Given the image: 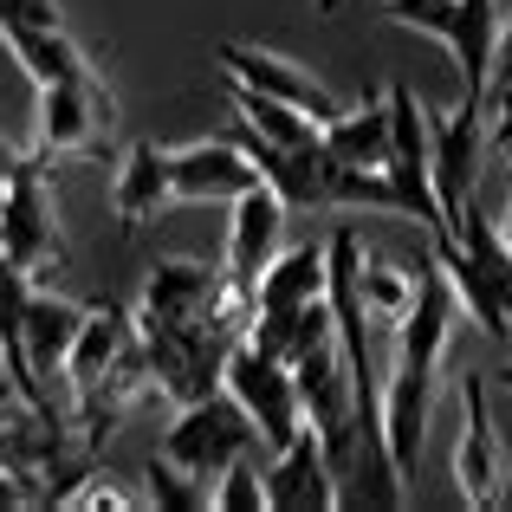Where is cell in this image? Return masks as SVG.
<instances>
[{
  "instance_id": "24",
  "label": "cell",
  "mask_w": 512,
  "mask_h": 512,
  "mask_svg": "<svg viewBox=\"0 0 512 512\" xmlns=\"http://www.w3.org/2000/svg\"><path fill=\"white\" fill-rule=\"evenodd\" d=\"M454 240H461V253L474 260V273L487 279V292L500 299V312H506V325H512V247L500 240V227L467 201V214L454 221Z\"/></svg>"
},
{
  "instance_id": "18",
  "label": "cell",
  "mask_w": 512,
  "mask_h": 512,
  "mask_svg": "<svg viewBox=\"0 0 512 512\" xmlns=\"http://www.w3.org/2000/svg\"><path fill=\"white\" fill-rule=\"evenodd\" d=\"M137 344V325H130V312L124 305H111V299H98V305H85V318H78V338H72V350H65V389H91L104 370H111L124 350Z\"/></svg>"
},
{
  "instance_id": "21",
  "label": "cell",
  "mask_w": 512,
  "mask_h": 512,
  "mask_svg": "<svg viewBox=\"0 0 512 512\" xmlns=\"http://www.w3.org/2000/svg\"><path fill=\"white\" fill-rule=\"evenodd\" d=\"M169 156L156 150V143H130L124 163H117V182H111V208L124 227H143L156 221V214L169 208Z\"/></svg>"
},
{
  "instance_id": "30",
  "label": "cell",
  "mask_w": 512,
  "mask_h": 512,
  "mask_svg": "<svg viewBox=\"0 0 512 512\" xmlns=\"http://www.w3.org/2000/svg\"><path fill=\"white\" fill-rule=\"evenodd\" d=\"M150 506H163V512H208V487L188 480L169 454H150Z\"/></svg>"
},
{
  "instance_id": "6",
  "label": "cell",
  "mask_w": 512,
  "mask_h": 512,
  "mask_svg": "<svg viewBox=\"0 0 512 512\" xmlns=\"http://www.w3.org/2000/svg\"><path fill=\"white\" fill-rule=\"evenodd\" d=\"M221 389L240 402V415L253 422V435H260V448H286L292 435L305 428V409H299V383H292V363L286 357H266V350H253L240 338L227 350L221 363Z\"/></svg>"
},
{
  "instance_id": "20",
  "label": "cell",
  "mask_w": 512,
  "mask_h": 512,
  "mask_svg": "<svg viewBox=\"0 0 512 512\" xmlns=\"http://www.w3.org/2000/svg\"><path fill=\"white\" fill-rule=\"evenodd\" d=\"M0 39H7L13 65L33 78V91H39V85H65V78L98 72V65H91V52L78 46L65 26H13V33H0Z\"/></svg>"
},
{
  "instance_id": "4",
  "label": "cell",
  "mask_w": 512,
  "mask_h": 512,
  "mask_svg": "<svg viewBox=\"0 0 512 512\" xmlns=\"http://www.w3.org/2000/svg\"><path fill=\"white\" fill-rule=\"evenodd\" d=\"M454 493L474 512H500L512 493V454L493 422V389L487 376H461V435H454Z\"/></svg>"
},
{
  "instance_id": "25",
  "label": "cell",
  "mask_w": 512,
  "mask_h": 512,
  "mask_svg": "<svg viewBox=\"0 0 512 512\" xmlns=\"http://www.w3.org/2000/svg\"><path fill=\"white\" fill-rule=\"evenodd\" d=\"M415 286H422V273H409V266H396V260H370V253H363L357 292H363V318H370L376 331H396L402 318H409Z\"/></svg>"
},
{
  "instance_id": "13",
  "label": "cell",
  "mask_w": 512,
  "mask_h": 512,
  "mask_svg": "<svg viewBox=\"0 0 512 512\" xmlns=\"http://www.w3.org/2000/svg\"><path fill=\"white\" fill-rule=\"evenodd\" d=\"M286 214L292 208L266 182L240 188V195L227 201V253H221V273L240 279V286H253V279L273 266V253L286 247Z\"/></svg>"
},
{
  "instance_id": "12",
  "label": "cell",
  "mask_w": 512,
  "mask_h": 512,
  "mask_svg": "<svg viewBox=\"0 0 512 512\" xmlns=\"http://www.w3.org/2000/svg\"><path fill=\"white\" fill-rule=\"evenodd\" d=\"M59 454H65V435H59V422H52V409L26 402L20 389L0 376V474L20 480L39 500V480H52Z\"/></svg>"
},
{
  "instance_id": "28",
  "label": "cell",
  "mask_w": 512,
  "mask_h": 512,
  "mask_svg": "<svg viewBox=\"0 0 512 512\" xmlns=\"http://www.w3.org/2000/svg\"><path fill=\"white\" fill-rule=\"evenodd\" d=\"M331 208L402 214V195H396V182H389V169H338L331 175Z\"/></svg>"
},
{
  "instance_id": "11",
  "label": "cell",
  "mask_w": 512,
  "mask_h": 512,
  "mask_svg": "<svg viewBox=\"0 0 512 512\" xmlns=\"http://www.w3.org/2000/svg\"><path fill=\"white\" fill-rule=\"evenodd\" d=\"M214 292H221V266L208 260H156L143 273V292H137V312L130 325L137 331H156V325H214Z\"/></svg>"
},
{
  "instance_id": "9",
  "label": "cell",
  "mask_w": 512,
  "mask_h": 512,
  "mask_svg": "<svg viewBox=\"0 0 512 512\" xmlns=\"http://www.w3.org/2000/svg\"><path fill=\"white\" fill-rule=\"evenodd\" d=\"M221 72H227V85H247V91H260V98H279V104H292L299 117H312L318 130L331 124V117L344 111V98L325 85L318 72H305L299 59H286V52H266V46H240V39H227L221 52Z\"/></svg>"
},
{
  "instance_id": "8",
  "label": "cell",
  "mask_w": 512,
  "mask_h": 512,
  "mask_svg": "<svg viewBox=\"0 0 512 512\" xmlns=\"http://www.w3.org/2000/svg\"><path fill=\"white\" fill-rule=\"evenodd\" d=\"M480 150H487V111L480 104H454L441 124H428V182H435V208H441L435 234H454V221L474 201Z\"/></svg>"
},
{
  "instance_id": "36",
  "label": "cell",
  "mask_w": 512,
  "mask_h": 512,
  "mask_svg": "<svg viewBox=\"0 0 512 512\" xmlns=\"http://www.w3.org/2000/svg\"><path fill=\"white\" fill-rule=\"evenodd\" d=\"M7 169H13V156H7V150H0V188H7Z\"/></svg>"
},
{
  "instance_id": "22",
  "label": "cell",
  "mask_w": 512,
  "mask_h": 512,
  "mask_svg": "<svg viewBox=\"0 0 512 512\" xmlns=\"http://www.w3.org/2000/svg\"><path fill=\"white\" fill-rule=\"evenodd\" d=\"M318 137H325V150H331L338 169H383V156H389V98L344 104Z\"/></svg>"
},
{
  "instance_id": "31",
  "label": "cell",
  "mask_w": 512,
  "mask_h": 512,
  "mask_svg": "<svg viewBox=\"0 0 512 512\" xmlns=\"http://www.w3.org/2000/svg\"><path fill=\"white\" fill-rule=\"evenodd\" d=\"M389 20L454 46V33H461V0H389Z\"/></svg>"
},
{
  "instance_id": "1",
  "label": "cell",
  "mask_w": 512,
  "mask_h": 512,
  "mask_svg": "<svg viewBox=\"0 0 512 512\" xmlns=\"http://www.w3.org/2000/svg\"><path fill=\"white\" fill-rule=\"evenodd\" d=\"M454 305L441 266H422V286H415L409 318L396 325V357H389V376L376 383V435H383V454L396 467V480L415 474L422 461V435H428V409H435V383L441 363H448V338H454Z\"/></svg>"
},
{
  "instance_id": "2",
  "label": "cell",
  "mask_w": 512,
  "mask_h": 512,
  "mask_svg": "<svg viewBox=\"0 0 512 512\" xmlns=\"http://www.w3.org/2000/svg\"><path fill=\"white\" fill-rule=\"evenodd\" d=\"M0 253L33 286H52L72 266L65 234H59V201H52V163H39L33 150L13 156L7 188H0Z\"/></svg>"
},
{
  "instance_id": "7",
  "label": "cell",
  "mask_w": 512,
  "mask_h": 512,
  "mask_svg": "<svg viewBox=\"0 0 512 512\" xmlns=\"http://www.w3.org/2000/svg\"><path fill=\"white\" fill-rule=\"evenodd\" d=\"M137 344H143V363H150V389L175 409L221 389V363L234 350V338H221L214 325H156V331H137Z\"/></svg>"
},
{
  "instance_id": "23",
  "label": "cell",
  "mask_w": 512,
  "mask_h": 512,
  "mask_svg": "<svg viewBox=\"0 0 512 512\" xmlns=\"http://www.w3.org/2000/svg\"><path fill=\"white\" fill-rule=\"evenodd\" d=\"M428 247H435V253H428V260L441 266V279H448L454 305H461V312L474 318V325L487 331L493 344H506V338H512V325H506L500 299H493V292H487V279L474 273V260H467V253H461V240H454V234H428Z\"/></svg>"
},
{
  "instance_id": "26",
  "label": "cell",
  "mask_w": 512,
  "mask_h": 512,
  "mask_svg": "<svg viewBox=\"0 0 512 512\" xmlns=\"http://www.w3.org/2000/svg\"><path fill=\"white\" fill-rule=\"evenodd\" d=\"M227 98H234V117H240V130H253L260 143H305V137H318V124L312 117H299L292 104H279V98H260V91H247V85H227Z\"/></svg>"
},
{
  "instance_id": "16",
  "label": "cell",
  "mask_w": 512,
  "mask_h": 512,
  "mask_svg": "<svg viewBox=\"0 0 512 512\" xmlns=\"http://www.w3.org/2000/svg\"><path fill=\"white\" fill-rule=\"evenodd\" d=\"M240 150L253 156V169H260V182L273 188L286 208H331V175H338V163H331L325 137H305V143H260L253 130H240Z\"/></svg>"
},
{
  "instance_id": "15",
  "label": "cell",
  "mask_w": 512,
  "mask_h": 512,
  "mask_svg": "<svg viewBox=\"0 0 512 512\" xmlns=\"http://www.w3.org/2000/svg\"><path fill=\"white\" fill-rule=\"evenodd\" d=\"M163 156H169V195L195 201V208L234 201L240 188L260 182L253 156L240 150V143H227V137H195V143H175V150H163Z\"/></svg>"
},
{
  "instance_id": "35",
  "label": "cell",
  "mask_w": 512,
  "mask_h": 512,
  "mask_svg": "<svg viewBox=\"0 0 512 512\" xmlns=\"http://www.w3.org/2000/svg\"><path fill=\"white\" fill-rule=\"evenodd\" d=\"M493 376H500V389H506V396H512V363H506V370H493Z\"/></svg>"
},
{
  "instance_id": "34",
  "label": "cell",
  "mask_w": 512,
  "mask_h": 512,
  "mask_svg": "<svg viewBox=\"0 0 512 512\" xmlns=\"http://www.w3.org/2000/svg\"><path fill=\"white\" fill-rule=\"evenodd\" d=\"M493 227H500V240L512 247V188H506V208H500V221H493Z\"/></svg>"
},
{
  "instance_id": "27",
  "label": "cell",
  "mask_w": 512,
  "mask_h": 512,
  "mask_svg": "<svg viewBox=\"0 0 512 512\" xmlns=\"http://www.w3.org/2000/svg\"><path fill=\"white\" fill-rule=\"evenodd\" d=\"M26 299H33V279L0 253V376L26 396V357H20V325H26Z\"/></svg>"
},
{
  "instance_id": "19",
  "label": "cell",
  "mask_w": 512,
  "mask_h": 512,
  "mask_svg": "<svg viewBox=\"0 0 512 512\" xmlns=\"http://www.w3.org/2000/svg\"><path fill=\"white\" fill-rule=\"evenodd\" d=\"M325 299V247L299 240V247H279L273 266L253 279V318L260 312H299V305Z\"/></svg>"
},
{
  "instance_id": "3",
  "label": "cell",
  "mask_w": 512,
  "mask_h": 512,
  "mask_svg": "<svg viewBox=\"0 0 512 512\" xmlns=\"http://www.w3.org/2000/svg\"><path fill=\"white\" fill-rule=\"evenodd\" d=\"M111 130H117V98L98 72L65 78V85H39V111H33V156L39 163L98 156Z\"/></svg>"
},
{
  "instance_id": "10",
  "label": "cell",
  "mask_w": 512,
  "mask_h": 512,
  "mask_svg": "<svg viewBox=\"0 0 512 512\" xmlns=\"http://www.w3.org/2000/svg\"><path fill=\"white\" fill-rule=\"evenodd\" d=\"M383 98H389V156H383V169L402 195V214L435 234L441 208H435V182H428V111L409 85H389Z\"/></svg>"
},
{
  "instance_id": "29",
  "label": "cell",
  "mask_w": 512,
  "mask_h": 512,
  "mask_svg": "<svg viewBox=\"0 0 512 512\" xmlns=\"http://www.w3.org/2000/svg\"><path fill=\"white\" fill-rule=\"evenodd\" d=\"M208 506H214V512H266L260 461H253V454H240L234 467H221V474L208 480Z\"/></svg>"
},
{
  "instance_id": "14",
  "label": "cell",
  "mask_w": 512,
  "mask_h": 512,
  "mask_svg": "<svg viewBox=\"0 0 512 512\" xmlns=\"http://www.w3.org/2000/svg\"><path fill=\"white\" fill-rule=\"evenodd\" d=\"M260 480H266V512H338L344 506V487H338L312 428H299L286 448H273Z\"/></svg>"
},
{
  "instance_id": "5",
  "label": "cell",
  "mask_w": 512,
  "mask_h": 512,
  "mask_svg": "<svg viewBox=\"0 0 512 512\" xmlns=\"http://www.w3.org/2000/svg\"><path fill=\"white\" fill-rule=\"evenodd\" d=\"M253 441L260 435H253V422L240 415V402L227 396V389H208V396H195V402L175 409V422L163 435V454L182 467L188 480L208 487L221 467H234L240 454H253Z\"/></svg>"
},
{
  "instance_id": "33",
  "label": "cell",
  "mask_w": 512,
  "mask_h": 512,
  "mask_svg": "<svg viewBox=\"0 0 512 512\" xmlns=\"http://www.w3.org/2000/svg\"><path fill=\"white\" fill-rule=\"evenodd\" d=\"M13 26H65L59 0H0V33Z\"/></svg>"
},
{
  "instance_id": "17",
  "label": "cell",
  "mask_w": 512,
  "mask_h": 512,
  "mask_svg": "<svg viewBox=\"0 0 512 512\" xmlns=\"http://www.w3.org/2000/svg\"><path fill=\"white\" fill-rule=\"evenodd\" d=\"M78 318H85V305L59 299L52 286H33V299H26L20 357H26V402H39V409H46V383L65 370V350L78 338Z\"/></svg>"
},
{
  "instance_id": "37",
  "label": "cell",
  "mask_w": 512,
  "mask_h": 512,
  "mask_svg": "<svg viewBox=\"0 0 512 512\" xmlns=\"http://www.w3.org/2000/svg\"><path fill=\"white\" fill-rule=\"evenodd\" d=\"M493 150H500V156H506V169H512V137H506V143H493Z\"/></svg>"
},
{
  "instance_id": "32",
  "label": "cell",
  "mask_w": 512,
  "mask_h": 512,
  "mask_svg": "<svg viewBox=\"0 0 512 512\" xmlns=\"http://www.w3.org/2000/svg\"><path fill=\"white\" fill-rule=\"evenodd\" d=\"M59 506L65 512H137V506H150V500L124 493V487H117V474H85L78 487L59 493Z\"/></svg>"
}]
</instances>
